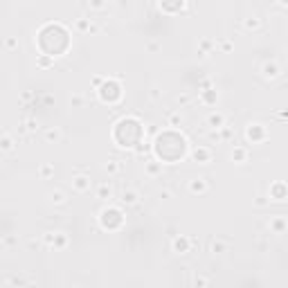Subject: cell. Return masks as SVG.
<instances>
[{"label": "cell", "instance_id": "obj_1", "mask_svg": "<svg viewBox=\"0 0 288 288\" xmlns=\"http://www.w3.org/2000/svg\"><path fill=\"white\" fill-rule=\"evenodd\" d=\"M151 151L160 162H180L187 153V140L178 133V128H167L156 135Z\"/></svg>", "mask_w": 288, "mask_h": 288}, {"label": "cell", "instance_id": "obj_2", "mask_svg": "<svg viewBox=\"0 0 288 288\" xmlns=\"http://www.w3.org/2000/svg\"><path fill=\"white\" fill-rule=\"evenodd\" d=\"M144 137H147L144 124L135 117V115H126V117H122L119 122H115L113 142L117 144L119 149H128V151H133Z\"/></svg>", "mask_w": 288, "mask_h": 288}, {"label": "cell", "instance_id": "obj_3", "mask_svg": "<svg viewBox=\"0 0 288 288\" xmlns=\"http://www.w3.org/2000/svg\"><path fill=\"white\" fill-rule=\"evenodd\" d=\"M97 221H99V228L106 230V232H117V230L124 228L126 223V216H124V209L122 205H104L97 214Z\"/></svg>", "mask_w": 288, "mask_h": 288}, {"label": "cell", "instance_id": "obj_4", "mask_svg": "<svg viewBox=\"0 0 288 288\" xmlns=\"http://www.w3.org/2000/svg\"><path fill=\"white\" fill-rule=\"evenodd\" d=\"M122 95H124L122 77H108V79H104L102 86L97 88L99 102L106 104V106H115V104H119V102H122Z\"/></svg>", "mask_w": 288, "mask_h": 288}, {"label": "cell", "instance_id": "obj_5", "mask_svg": "<svg viewBox=\"0 0 288 288\" xmlns=\"http://www.w3.org/2000/svg\"><path fill=\"white\" fill-rule=\"evenodd\" d=\"M43 243H45L50 250H65L70 239H68V234L61 232V230H50V232L43 234Z\"/></svg>", "mask_w": 288, "mask_h": 288}, {"label": "cell", "instance_id": "obj_6", "mask_svg": "<svg viewBox=\"0 0 288 288\" xmlns=\"http://www.w3.org/2000/svg\"><path fill=\"white\" fill-rule=\"evenodd\" d=\"M246 140L250 144H261L268 140V128L261 122H250L246 126Z\"/></svg>", "mask_w": 288, "mask_h": 288}, {"label": "cell", "instance_id": "obj_7", "mask_svg": "<svg viewBox=\"0 0 288 288\" xmlns=\"http://www.w3.org/2000/svg\"><path fill=\"white\" fill-rule=\"evenodd\" d=\"M70 187L75 194H88L90 187H93V180H90V171H77L70 178Z\"/></svg>", "mask_w": 288, "mask_h": 288}, {"label": "cell", "instance_id": "obj_8", "mask_svg": "<svg viewBox=\"0 0 288 288\" xmlns=\"http://www.w3.org/2000/svg\"><path fill=\"white\" fill-rule=\"evenodd\" d=\"M117 200H119V205H122V207H135V205H140L142 194H140V189H137V187L128 185V187H124V189H122V194H119Z\"/></svg>", "mask_w": 288, "mask_h": 288}, {"label": "cell", "instance_id": "obj_9", "mask_svg": "<svg viewBox=\"0 0 288 288\" xmlns=\"http://www.w3.org/2000/svg\"><path fill=\"white\" fill-rule=\"evenodd\" d=\"M259 72H261V79H266V81H275V79H279L281 72H284V70H281L279 61L270 59V61H263L261 68H259Z\"/></svg>", "mask_w": 288, "mask_h": 288}, {"label": "cell", "instance_id": "obj_10", "mask_svg": "<svg viewBox=\"0 0 288 288\" xmlns=\"http://www.w3.org/2000/svg\"><path fill=\"white\" fill-rule=\"evenodd\" d=\"M191 160H194L196 165H209V162L214 160L212 147H207V144H198V147H194L191 149Z\"/></svg>", "mask_w": 288, "mask_h": 288}, {"label": "cell", "instance_id": "obj_11", "mask_svg": "<svg viewBox=\"0 0 288 288\" xmlns=\"http://www.w3.org/2000/svg\"><path fill=\"white\" fill-rule=\"evenodd\" d=\"M47 203L54 205V207H65V205L70 203L68 189H63V187H54V189H50L47 191Z\"/></svg>", "mask_w": 288, "mask_h": 288}, {"label": "cell", "instance_id": "obj_12", "mask_svg": "<svg viewBox=\"0 0 288 288\" xmlns=\"http://www.w3.org/2000/svg\"><path fill=\"white\" fill-rule=\"evenodd\" d=\"M288 198V189H286V182L284 180H277L270 185V189H268V200L270 203H284Z\"/></svg>", "mask_w": 288, "mask_h": 288}, {"label": "cell", "instance_id": "obj_13", "mask_svg": "<svg viewBox=\"0 0 288 288\" xmlns=\"http://www.w3.org/2000/svg\"><path fill=\"white\" fill-rule=\"evenodd\" d=\"M95 198L104 200V203H110V200L115 198V187L110 180H102L95 185Z\"/></svg>", "mask_w": 288, "mask_h": 288}, {"label": "cell", "instance_id": "obj_14", "mask_svg": "<svg viewBox=\"0 0 288 288\" xmlns=\"http://www.w3.org/2000/svg\"><path fill=\"white\" fill-rule=\"evenodd\" d=\"M187 189H189V194H194V196H205L209 191V180L205 178V176L191 178L189 182H187Z\"/></svg>", "mask_w": 288, "mask_h": 288}, {"label": "cell", "instance_id": "obj_15", "mask_svg": "<svg viewBox=\"0 0 288 288\" xmlns=\"http://www.w3.org/2000/svg\"><path fill=\"white\" fill-rule=\"evenodd\" d=\"M171 252H176V254L191 252V237H187V234H178V237H174V239H171Z\"/></svg>", "mask_w": 288, "mask_h": 288}, {"label": "cell", "instance_id": "obj_16", "mask_svg": "<svg viewBox=\"0 0 288 288\" xmlns=\"http://www.w3.org/2000/svg\"><path fill=\"white\" fill-rule=\"evenodd\" d=\"M162 171H165V162H160L158 158H149V160H144V174H147L149 178H160Z\"/></svg>", "mask_w": 288, "mask_h": 288}, {"label": "cell", "instance_id": "obj_17", "mask_svg": "<svg viewBox=\"0 0 288 288\" xmlns=\"http://www.w3.org/2000/svg\"><path fill=\"white\" fill-rule=\"evenodd\" d=\"M230 160H232L234 165H246V162L250 160V149L243 147V144H234L232 151H230Z\"/></svg>", "mask_w": 288, "mask_h": 288}, {"label": "cell", "instance_id": "obj_18", "mask_svg": "<svg viewBox=\"0 0 288 288\" xmlns=\"http://www.w3.org/2000/svg\"><path fill=\"white\" fill-rule=\"evenodd\" d=\"M16 151V137L12 133H0V156H12Z\"/></svg>", "mask_w": 288, "mask_h": 288}, {"label": "cell", "instance_id": "obj_19", "mask_svg": "<svg viewBox=\"0 0 288 288\" xmlns=\"http://www.w3.org/2000/svg\"><path fill=\"white\" fill-rule=\"evenodd\" d=\"M268 230H270V234H277V237H281V234L286 232V216H284V214L270 216V221H268Z\"/></svg>", "mask_w": 288, "mask_h": 288}, {"label": "cell", "instance_id": "obj_20", "mask_svg": "<svg viewBox=\"0 0 288 288\" xmlns=\"http://www.w3.org/2000/svg\"><path fill=\"white\" fill-rule=\"evenodd\" d=\"M43 140L45 144H59L63 140V128L61 126H47L45 133H43Z\"/></svg>", "mask_w": 288, "mask_h": 288}, {"label": "cell", "instance_id": "obj_21", "mask_svg": "<svg viewBox=\"0 0 288 288\" xmlns=\"http://www.w3.org/2000/svg\"><path fill=\"white\" fill-rule=\"evenodd\" d=\"M205 124H207V128H223L225 124H228V119H225V115L221 113V110H212V113L205 117Z\"/></svg>", "mask_w": 288, "mask_h": 288}, {"label": "cell", "instance_id": "obj_22", "mask_svg": "<svg viewBox=\"0 0 288 288\" xmlns=\"http://www.w3.org/2000/svg\"><path fill=\"white\" fill-rule=\"evenodd\" d=\"M187 0H160V9L165 14H178L185 9Z\"/></svg>", "mask_w": 288, "mask_h": 288}, {"label": "cell", "instance_id": "obj_23", "mask_svg": "<svg viewBox=\"0 0 288 288\" xmlns=\"http://www.w3.org/2000/svg\"><path fill=\"white\" fill-rule=\"evenodd\" d=\"M99 27L95 25L90 18H79V21L75 23V32H79V34H97Z\"/></svg>", "mask_w": 288, "mask_h": 288}, {"label": "cell", "instance_id": "obj_24", "mask_svg": "<svg viewBox=\"0 0 288 288\" xmlns=\"http://www.w3.org/2000/svg\"><path fill=\"white\" fill-rule=\"evenodd\" d=\"M104 171L108 174V178H115V176H119L124 171V162L117 160V158H110L108 162H104Z\"/></svg>", "mask_w": 288, "mask_h": 288}, {"label": "cell", "instance_id": "obj_25", "mask_svg": "<svg viewBox=\"0 0 288 288\" xmlns=\"http://www.w3.org/2000/svg\"><path fill=\"white\" fill-rule=\"evenodd\" d=\"M209 252L212 254H225V252H230V241L228 239H221V237H216L209 241Z\"/></svg>", "mask_w": 288, "mask_h": 288}, {"label": "cell", "instance_id": "obj_26", "mask_svg": "<svg viewBox=\"0 0 288 288\" xmlns=\"http://www.w3.org/2000/svg\"><path fill=\"white\" fill-rule=\"evenodd\" d=\"M200 102H203L205 106H214V104L219 102V90L216 88H203L200 90Z\"/></svg>", "mask_w": 288, "mask_h": 288}, {"label": "cell", "instance_id": "obj_27", "mask_svg": "<svg viewBox=\"0 0 288 288\" xmlns=\"http://www.w3.org/2000/svg\"><path fill=\"white\" fill-rule=\"evenodd\" d=\"M243 30L246 32H259L263 27V21L259 16H248V18H243Z\"/></svg>", "mask_w": 288, "mask_h": 288}, {"label": "cell", "instance_id": "obj_28", "mask_svg": "<svg viewBox=\"0 0 288 288\" xmlns=\"http://www.w3.org/2000/svg\"><path fill=\"white\" fill-rule=\"evenodd\" d=\"M182 122H185V117H182L180 110H169L167 113V126L169 128H180Z\"/></svg>", "mask_w": 288, "mask_h": 288}, {"label": "cell", "instance_id": "obj_29", "mask_svg": "<svg viewBox=\"0 0 288 288\" xmlns=\"http://www.w3.org/2000/svg\"><path fill=\"white\" fill-rule=\"evenodd\" d=\"M54 174H56V169H54V165H52V162H43V165L38 167V178H41V180L54 178Z\"/></svg>", "mask_w": 288, "mask_h": 288}, {"label": "cell", "instance_id": "obj_30", "mask_svg": "<svg viewBox=\"0 0 288 288\" xmlns=\"http://www.w3.org/2000/svg\"><path fill=\"white\" fill-rule=\"evenodd\" d=\"M21 124L25 126V133H27V135H32V133H36L38 128H41V119H36V117H25Z\"/></svg>", "mask_w": 288, "mask_h": 288}, {"label": "cell", "instance_id": "obj_31", "mask_svg": "<svg viewBox=\"0 0 288 288\" xmlns=\"http://www.w3.org/2000/svg\"><path fill=\"white\" fill-rule=\"evenodd\" d=\"M36 65L38 68H52L54 65V59L50 54H36Z\"/></svg>", "mask_w": 288, "mask_h": 288}, {"label": "cell", "instance_id": "obj_32", "mask_svg": "<svg viewBox=\"0 0 288 288\" xmlns=\"http://www.w3.org/2000/svg\"><path fill=\"white\" fill-rule=\"evenodd\" d=\"M108 5V0H88V9L90 12H104Z\"/></svg>", "mask_w": 288, "mask_h": 288}, {"label": "cell", "instance_id": "obj_33", "mask_svg": "<svg viewBox=\"0 0 288 288\" xmlns=\"http://www.w3.org/2000/svg\"><path fill=\"white\" fill-rule=\"evenodd\" d=\"M84 102H86V97H84L81 93L70 95V106H72V108H81V106H84Z\"/></svg>", "mask_w": 288, "mask_h": 288}, {"label": "cell", "instance_id": "obj_34", "mask_svg": "<svg viewBox=\"0 0 288 288\" xmlns=\"http://www.w3.org/2000/svg\"><path fill=\"white\" fill-rule=\"evenodd\" d=\"M5 284L7 286H27V284H32V281L30 279H21V277H7Z\"/></svg>", "mask_w": 288, "mask_h": 288}, {"label": "cell", "instance_id": "obj_35", "mask_svg": "<svg viewBox=\"0 0 288 288\" xmlns=\"http://www.w3.org/2000/svg\"><path fill=\"white\" fill-rule=\"evenodd\" d=\"M149 99H151V102H160L162 99V90L158 88V86H151V88H149Z\"/></svg>", "mask_w": 288, "mask_h": 288}, {"label": "cell", "instance_id": "obj_36", "mask_svg": "<svg viewBox=\"0 0 288 288\" xmlns=\"http://www.w3.org/2000/svg\"><path fill=\"white\" fill-rule=\"evenodd\" d=\"M18 45H21V43H18L16 36H7V38H5V50H18Z\"/></svg>", "mask_w": 288, "mask_h": 288}, {"label": "cell", "instance_id": "obj_37", "mask_svg": "<svg viewBox=\"0 0 288 288\" xmlns=\"http://www.w3.org/2000/svg\"><path fill=\"white\" fill-rule=\"evenodd\" d=\"M176 102H178V106L182 108V106H187V104L191 102V95H187V93H180L178 97H176Z\"/></svg>", "mask_w": 288, "mask_h": 288}, {"label": "cell", "instance_id": "obj_38", "mask_svg": "<svg viewBox=\"0 0 288 288\" xmlns=\"http://www.w3.org/2000/svg\"><path fill=\"white\" fill-rule=\"evenodd\" d=\"M32 99H36V93H32V90H23L21 102H23V104H27V102H32Z\"/></svg>", "mask_w": 288, "mask_h": 288}, {"label": "cell", "instance_id": "obj_39", "mask_svg": "<svg viewBox=\"0 0 288 288\" xmlns=\"http://www.w3.org/2000/svg\"><path fill=\"white\" fill-rule=\"evenodd\" d=\"M254 205H257V207H268L270 200H268V196H257V198H254Z\"/></svg>", "mask_w": 288, "mask_h": 288}, {"label": "cell", "instance_id": "obj_40", "mask_svg": "<svg viewBox=\"0 0 288 288\" xmlns=\"http://www.w3.org/2000/svg\"><path fill=\"white\" fill-rule=\"evenodd\" d=\"M232 47H234V45H232L230 41H221V43H219V50H221V52H232Z\"/></svg>", "mask_w": 288, "mask_h": 288}, {"label": "cell", "instance_id": "obj_41", "mask_svg": "<svg viewBox=\"0 0 288 288\" xmlns=\"http://www.w3.org/2000/svg\"><path fill=\"white\" fill-rule=\"evenodd\" d=\"M104 79H106V77H99V75H97V77H93V79H90V86H93V88L97 90L99 86H102V81H104Z\"/></svg>", "mask_w": 288, "mask_h": 288}, {"label": "cell", "instance_id": "obj_42", "mask_svg": "<svg viewBox=\"0 0 288 288\" xmlns=\"http://www.w3.org/2000/svg\"><path fill=\"white\" fill-rule=\"evenodd\" d=\"M194 286H209V277H196Z\"/></svg>", "mask_w": 288, "mask_h": 288}, {"label": "cell", "instance_id": "obj_43", "mask_svg": "<svg viewBox=\"0 0 288 288\" xmlns=\"http://www.w3.org/2000/svg\"><path fill=\"white\" fill-rule=\"evenodd\" d=\"M147 50L149 52H158V50H160V45H158L156 41H151V43H147Z\"/></svg>", "mask_w": 288, "mask_h": 288}, {"label": "cell", "instance_id": "obj_44", "mask_svg": "<svg viewBox=\"0 0 288 288\" xmlns=\"http://www.w3.org/2000/svg\"><path fill=\"white\" fill-rule=\"evenodd\" d=\"M160 198H171V189H160Z\"/></svg>", "mask_w": 288, "mask_h": 288}, {"label": "cell", "instance_id": "obj_45", "mask_svg": "<svg viewBox=\"0 0 288 288\" xmlns=\"http://www.w3.org/2000/svg\"><path fill=\"white\" fill-rule=\"evenodd\" d=\"M275 3H277V5H279V7H281V9H286V7H288V0H275Z\"/></svg>", "mask_w": 288, "mask_h": 288}]
</instances>
